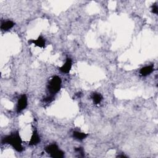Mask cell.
Segmentation results:
<instances>
[{"mask_svg":"<svg viewBox=\"0 0 158 158\" xmlns=\"http://www.w3.org/2000/svg\"><path fill=\"white\" fill-rule=\"evenodd\" d=\"M154 71V68L153 65H149V66L144 67L141 69L140 73L143 76H147L151 74Z\"/></svg>","mask_w":158,"mask_h":158,"instance_id":"9","label":"cell"},{"mask_svg":"<svg viewBox=\"0 0 158 158\" xmlns=\"http://www.w3.org/2000/svg\"><path fill=\"white\" fill-rule=\"evenodd\" d=\"M29 43L35 45L36 46L40 48H45L46 45L45 40L42 36H40L36 40H30L29 41Z\"/></svg>","mask_w":158,"mask_h":158,"instance_id":"6","label":"cell"},{"mask_svg":"<svg viewBox=\"0 0 158 158\" xmlns=\"http://www.w3.org/2000/svg\"><path fill=\"white\" fill-rule=\"evenodd\" d=\"M118 157H127V156H124V155H120V156H118Z\"/></svg>","mask_w":158,"mask_h":158,"instance_id":"14","label":"cell"},{"mask_svg":"<svg viewBox=\"0 0 158 158\" xmlns=\"http://www.w3.org/2000/svg\"><path fill=\"white\" fill-rule=\"evenodd\" d=\"M91 98H92V100H93V103L95 104H100L103 100V97H102L101 95L100 94V93H95L92 95Z\"/></svg>","mask_w":158,"mask_h":158,"instance_id":"11","label":"cell"},{"mask_svg":"<svg viewBox=\"0 0 158 158\" xmlns=\"http://www.w3.org/2000/svg\"><path fill=\"white\" fill-rule=\"evenodd\" d=\"M61 79L58 76L52 77L48 85V90L49 93L52 95L57 93L61 89Z\"/></svg>","mask_w":158,"mask_h":158,"instance_id":"2","label":"cell"},{"mask_svg":"<svg viewBox=\"0 0 158 158\" xmlns=\"http://www.w3.org/2000/svg\"><path fill=\"white\" fill-rule=\"evenodd\" d=\"M45 151L48 153L51 157L54 158H62L64 156V153L59 149L56 144H52L48 146Z\"/></svg>","mask_w":158,"mask_h":158,"instance_id":"3","label":"cell"},{"mask_svg":"<svg viewBox=\"0 0 158 158\" xmlns=\"http://www.w3.org/2000/svg\"><path fill=\"white\" fill-rule=\"evenodd\" d=\"M2 143L9 144L18 152H21L23 151V147L22 146V140L19 135V131L10 134L9 135L6 136L2 140Z\"/></svg>","mask_w":158,"mask_h":158,"instance_id":"1","label":"cell"},{"mask_svg":"<svg viewBox=\"0 0 158 158\" xmlns=\"http://www.w3.org/2000/svg\"><path fill=\"white\" fill-rule=\"evenodd\" d=\"M151 11L152 12H153L154 14H157V12H158V8H157V5L156 4H154L152 6H151Z\"/></svg>","mask_w":158,"mask_h":158,"instance_id":"12","label":"cell"},{"mask_svg":"<svg viewBox=\"0 0 158 158\" xmlns=\"http://www.w3.org/2000/svg\"><path fill=\"white\" fill-rule=\"evenodd\" d=\"M87 136L88 135L87 134L80 132V131H75L73 132V137L78 140H82L85 139Z\"/></svg>","mask_w":158,"mask_h":158,"instance_id":"10","label":"cell"},{"mask_svg":"<svg viewBox=\"0 0 158 158\" xmlns=\"http://www.w3.org/2000/svg\"><path fill=\"white\" fill-rule=\"evenodd\" d=\"M72 65V59L71 58H67V60L65 61V64L62 65V66L59 68V70L63 73L68 74L71 70Z\"/></svg>","mask_w":158,"mask_h":158,"instance_id":"5","label":"cell"},{"mask_svg":"<svg viewBox=\"0 0 158 158\" xmlns=\"http://www.w3.org/2000/svg\"><path fill=\"white\" fill-rule=\"evenodd\" d=\"M14 23L11 21H7L2 22L1 25V29L3 31H8L12 29L14 26Z\"/></svg>","mask_w":158,"mask_h":158,"instance_id":"8","label":"cell"},{"mask_svg":"<svg viewBox=\"0 0 158 158\" xmlns=\"http://www.w3.org/2000/svg\"><path fill=\"white\" fill-rule=\"evenodd\" d=\"M27 97L25 94L22 95L19 98L18 102H17V112H20L24 109H25L27 106Z\"/></svg>","mask_w":158,"mask_h":158,"instance_id":"4","label":"cell"},{"mask_svg":"<svg viewBox=\"0 0 158 158\" xmlns=\"http://www.w3.org/2000/svg\"><path fill=\"white\" fill-rule=\"evenodd\" d=\"M40 142V136L37 132V130L35 129L33 131L31 139L29 141V145L30 146L36 145V144H38Z\"/></svg>","mask_w":158,"mask_h":158,"instance_id":"7","label":"cell"},{"mask_svg":"<svg viewBox=\"0 0 158 158\" xmlns=\"http://www.w3.org/2000/svg\"><path fill=\"white\" fill-rule=\"evenodd\" d=\"M75 150L78 153H80V154H81L82 156H84V151L82 148H77L75 149Z\"/></svg>","mask_w":158,"mask_h":158,"instance_id":"13","label":"cell"}]
</instances>
